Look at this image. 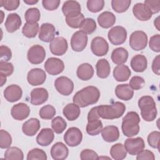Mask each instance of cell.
<instances>
[{"mask_svg":"<svg viewBox=\"0 0 160 160\" xmlns=\"http://www.w3.org/2000/svg\"><path fill=\"white\" fill-rule=\"evenodd\" d=\"M140 118L134 111L128 112L122 118L121 129L125 136L131 138L137 135L139 132Z\"/></svg>","mask_w":160,"mask_h":160,"instance_id":"cell-3","label":"cell"},{"mask_svg":"<svg viewBox=\"0 0 160 160\" xmlns=\"http://www.w3.org/2000/svg\"><path fill=\"white\" fill-rule=\"evenodd\" d=\"M124 146L126 151L131 155H136L145 147L142 138L137 137L135 138H128L124 141Z\"/></svg>","mask_w":160,"mask_h":160,"instance_id":"cell-11","label":"cell"},{"mask_svg":"<svg viewBox=\"0 0 160 160\" xmlns=\"http://www.w3.org/2000/svg\"><path fill=\"white\" fill-rule=\"evenodd\" d=\"M84 19V16L81 12L66 16V22L67 24L72 28H79Z\"/></svg>","mask_w":160,"mask_h":160,"instance_id":"cell-38","label":"cell"},{"mask_svg":"<svg viewBox=\"0 0 160 160\" xmlns=\"http://www.w3.org/2000/svg\"><path fill=\"white\" fill-rule=\"evenodd\" d=\"M4 159L7 160H22L24 154L21 149L18 147H9L4 153Z\"/></svg>","mask_w":160,"mask_h":160,"instance_id":"cell-37","label":"cell"},{"mask_svg":"<svg viewBox=\"0 0 160 160\" xmlns=\"http://www.w3.org/2000/svg\"><path fill=\"white\" fill-rule=\"evenodd\" d=\"M131 3V0H112L111 6L112 9L117 12L121 13L127 11Z\"/></svg>","mask_w":160,"mask_h":160,"instance_id":"cell-43","label":"cell"},{"mask_svg":"<svg viewBox=\"0 0 160 160\" xmlns=\"http://www.w3.org/2000/svg\"><path fill=\"white\" fill-rule=\"evenodd\" d=\"M101 135L103 139L108 142L117 141L119 138V131L116 126H108L102 129Z\"/></svg>","mask_w":160,"mask_h":160,"instance_id":"cell-25","label":"cell"},{"mask_svg":"<svg viewBox=\"0 0 160 160\" xmlns=\"http://www.w3.org/2000/svg\"><path fill=\"white\" fill-rule=\"evenodd\" d=\"M31 103L33 105H41L45 102L49 97L48 91L43 88L33 89L31 92Z\"/></svg>","mask_w":160,"mask_h":160,"instance_id":"cell-20","label":"cell"},{"mask_svg":"<svg viewBox=\"0 0 160 160\" xmlns=\"http://www.w3.org/2000/svg\"><path fill=\"white\" fill-rule=\"evenodd\" d=\"M131 74V71L129 67L124 64L118 65L114 68L113 76L119 82H124L128 80Z\"/></svg>","mask_w":160,"mask_h":160,"instance_id":"cell-26","label":"cell"},{"mask_svg":"<svg viewBox=\"0 0 160 160\" xmlns=\"http://www.w3.org/2000/svg\"><path fill=\"white\" fill-rule=\"evenodd\" d=\"M46 57V51L44 48L39 44L31 46L27 54V58L29 62L33 64H39L43 62Z\"/></svg>","mask_w":160,"mask_h":160,"instance_id":"cell-7","label":"cell"},{"mask_svg":"<svg viewBox=\"0 0 160 160\" xmlns=\"http://www.w3.org/2000/svg\"><path fill=\"white\" fill-rule=\"evenodd\" d=\"M68 42L63 37L54 38L49 44V49L52 54L56 56H62L68 50Z\"/></svg>","mask_w":160,"mask_h":160,"instance_id":"cell-14","label":"cell"},{"mask_svg":"<svg viewBox=\"0 0 160 160\" xmlns=\"http://www.w3.org/2000/svg\"><path fill=\"white\" fill-rule=\"evenodd\" d=\"M149 46L152 51L156 52H160V35L159 34H155L150 38Z\"/></svg>","mask_w":160,"mask_h":160,"instance_id":"cell-52","label":"cell"},{"mask_svg":"<svg viewBox=\"0 0 160 160\" xmlns=\"http://www.w3.org/2000/svg\"><path fill=\"white\" fill-rule=\"evenodd\" d=\"M159 58L160 56L158 55L153 60L152 63V70L154 73L157 75H159Z\"/></svg>","mask_w":160,"mask_h":160,"instance_id":"cell-58","label":"cell"},{"mask_svg":"<svg viewBox=\"0 0 160 160\" xmlns=\"http://www.w3.org/2000/svg\"><path fill=\"white\" fill-rule=\"evenodd\" d=\"M61 1L59 0H43L42 4L43 7L48 11H54L56 9L59 4Z\"/></svg>","mask_w":160,"mask_h":160,"instance_id":"cell-56","label":"cell"},{"mask_svg":"<svg viewBox=\"0 0 160 160\" xmlns=\"http://www.w3.org/2000/svg\"><path fill=\"white\" fill-rule=\"evenodd\" d=\"M39 116L43 119H51L56 114L55 108L49 104L42 106L39 112Z\"/></svg>","mask_w":160,"mask_h":160,"instance_id":"cell-44","label":"cell"},{"mask_svg":"<svg viewBox=\"0 0 160 160\" xmlns=\"http://www.w3.org/2000/svg\"><path fill=\"white\" fill-rule=\"evenodd\" d=\"M0 6H3L7 11H13L16 9L20 4L19 0H1Z\"/></svg>","mask_w":160,"mask_h":160,"instance_id":"cell-50","label":"cell"},{"mask_svg":"<svg viewBox=\"0 0 160 160\" xmlns=\"http://www.w3.org/2000/svg\"><path fill=\"white\" fill-rule=\"evenodd\" d=\"M144 84L145 81L142 77L135 76L131 79L129 85L132 89L139 90L140 89H142L144 87Z\"/></svg>","mask_w":160,"mask_h":160,"instance_id":"cell-49","label":"cell"},{"mask_svg":"<svg viewBox=\"0 0 160 160\" xmlns=\"http://www.w3.org/2000/svg\"><path fill=\"white\" fill-rule=\"evenodd\" d=\"M46 79V74L44 70L40 68L31 69L27 75L28 83L31 86H39L42 84Z\"/></svg>","mask_w":160,"mask_h":160,"instance_id":"cell-15","label":"cell"},{"mask_svg":"<svg viewBox=\"0 0 160 160\" xmlns=\"http://www.w3.org/2000/svg\"><path fill=\"white\" fill-rule=\"evenodd\" d=\"M4 98L9 102H14L19 100L22 95V91L20 86L17 84L8 86L3 92Z\"/></svg>","mask_w":160,"mask_h":160,"instance_id":"cell-19","label":"cell"},{"mask_svg":"<svg viewBox=\"0 0 160 160\" xmlns=\"http://www.w3.org/2000/svg\"><path fill=\"white\" fill-rule=\"evenodd\" d=\"M136 159L141 160V159H148V160H154L155 159V156L154 153L148 150V149H142L137 154Z\"/></svg>","mask_w":160,"mask_h":160,"instance_id":"cell-57","label":"cell"},{"mask_svg":"<svg viewBox=\"0 0 160 160\" xmlns=\"http://www.w3.org/2000/svg\"><path fill=\"white\" fill-rule=\"evenodd\" d=\"M56 29L53 24L51 23H43L41 25L39 38L43 42H51L55 36Z\"/></svg>","mask_w":160,"mask_h":160,"instance_id":"cell-18","label":"cell"},{"mask_svg":"<svg viewBox=\"0 0 160 160\" xmlns=\"http://www.w3.org/2000/svg\"><path fill=\"white\" fill-rule=\"evenodd\" d=\"M142 119L148 122L154 121L157 116V109L154 99L150 96H142L138 101Z\"/></svg>","mask_w":160,"mask_h":160,"instance_id":"cell-4","label":"cell"},{"mask_svg":"<svg viewBox=\"0 0 160 160\" xmlns=\"http://www.w3.org/2000/svg\"><path fill=\"white\" fill-rule=\"evenodd\" d=\"M80 158L81 160H89L99 159L98 154L91 149H84L80 154Z\"/></svg>","mask_w":160,"mask_h":160,"instance_id":"cell-54","label":"cell"},{"mask_svg":"<svg viewBox=\"0 0 160 160\" xmlns=\"http://www.w3.org/2000/svg\"><path fill=\"white\" fill-rule=\"evenodd\" d=\"M11 114L14 119L22 121L29 116L30 114V109L26 104L19 102L12 107Z\"/></svg>","mask_w":160,"mask_h":160,"instance_id":"cell-16","label":"cell"},{"mask_svg":"<svg viewBox=\"0 0 160 160\" xmlns=\"http://www.w3.org/2000/svg\"><path fill=\"white\" fill-rule=\"evenodd\" d=\"M115 22L116 16L110 11H104L98 17V22L102 28H109L114 24Z\"/></svg>","mask_w":160,"mask_h":160,"instance_id":"cell-29","label":"cell"},{"mask_svg":"<svg viewBox=\"0 0 160 160\" xmlns=\"http://www.w3.org/2000/svg\"><path fill=\"white\" fill-rule=\"evenodd\" d=\"M88 44V36L84 32L78 31L75 32L71 39V46L73 51L81 52L83 51Z\"/></svg>","mask_w":160,"mask_h":160,"instance_id":"cell-12","label":"cell"},{"mask_svg":"<svg viewBox=\"0 0 160 160\" xmlns=\"http://www.w3.org/2000/svg\"><path fill=\"white\" fill-rule=\"evenodd\" d=\"M46 71L50 75H58L61 73L64 69V64L63 61L56 58H48L44 64Z\"/></svg>","mask_w":160,"mask_h":160,"instance_id":"cell-13","label":"cell"},{"mask_svg":"<svg viewBox=\"0 0 160 160\" xmlns=\"http://www.w3.org/2000/svg\"><path fill=\"white\" fill-rule=\"evenodd\" d=\"M62 113L68 120L72 121L79 118L81 110L77 104L74 103H69L63 108Z\"/></svg>","mask_w":160,"mask_h":160,"instance_id":"cell-32","label":"cell"},{"mask_svg":"<svg viewBox=\"0 0 160 160\" xmlns=\"http://www.w3.org/2000/svg\"><path fill=\"white\" fill-rule=\"evenodd\" d=\"M62 11L64 16L78 14L81 12L80 4L76 1H66L63 3Z\"/></svg>","mask_w":160,"mask_h":160,"instance_id":"cell-33","label":"cell"},{"mask_svg":"<svg viewBox=\"0 0 160 160\" xmlns=\"http://www.w3.org/2000/svg\"><path fill=\"white\" fill-rule=\"evenodd\" d=\"M13 71L14 66L12 63L0 61V74L5 76H9L12 74Z\"/></svg>","mask_w":160,"mask_h":160,"instance_id":"cell-51","label":"cell"},{"mask_svg":"<svg viewBox=\"0 0 160 160\" xmlns=\"http://www.w3.org/2000/svg\"><path fill=\"white\" fill-rule=\"evenodd\" d=\"M41 127L40 121L37 118H30L23 123L22 131L23 133L28 136H34L39 130Z\"/></svg>","mask_w":160,"mask_h":160,"instance_id":"cell-22","label":"cell"},{"mask_svg":"<svg viewBox=\"0 0 160 160\" xmlns=\"http://www.w3.org/2000/svg\"><path fill=\"white\" fill-rule=\"evenodd\" d=\"M104 6L103 0H88L87 1V8L92 12H98L102 9Z\"/></svg>","mask_w":160,"mask_h":160,"instance_id":"cell-47","label":"cell"},{"mask_svg":"<svg viewBox=\"0 0 160 160\" xmlns=\"http://www.w3.org/2000/svg\"><path fill=\"white\" fill-rule=\"evenodd\" d=\"M68 154V148L61 142L55 143L51 149V157L55 160H64L67 158Z\"/></svg>","mask_w":160,"mask_h":160,"instance_id":"cell-21","label":"cell"},{"mask_svg":"<svg viewBox=\"0 0 160 160\" xmlns=\"http://www.w3.org/2000/svg\"><path fill=\"white\" fill-rule=\"evenodd\" d=\"M99 116L98 113L97 106L93 107L92 108H91L90 111L88 112V121H91V120H93V119H99Z\"/></svg>","mask_w":160,"mask_h":160,"instance_id":"cell-59","label":"cell"},{"mask_svg":"<svg viewBox=\"0 0 160 160\" xmlns=\"http://www.w3.org/2000/svg\"><path fill=\"white\" fill-rule=\"evenodd\" d=\"M24 2L28 4L32 5L38 2V1H34V0H24Z\"/></svg>","mask_w":160,"mask_h":160,"instance_id":"cell-62","label":"cell"},{"mask_svg":"<svg viewBox=\"0 0 160 160\" xmlns=\"http://www.w3.org/2000/svg\"><path fill=\"white\" fill-rule=\"evenodd\" d=\"M131 67L135 72H141L144 71L148 66L146 58L142 54L135 55L131 61Z\"/></svg>","mask_w":160,"mask_h":160,"instance_id":"cell-28","label":"cell"},{"mask_svg":"<svg viewBox=\"0 0 160 160\" xmlns=\"http://www.w3.org/2000/svg\"><path fill=\"white\" fill-rule=\"evenodd\" d=\"M27 159L46 160L47 155L46 153L42 149H41L39 148H34L28 152L27 155Z\"/></svg>","mask_w":160,"mask_h":160,"instance_id":"cell-45","label":"cell"},{"mask_svg":"<svg viewBox=\"0 0 160 160\" xmlns=\"http://www.w3.org/2000/svg\"><path fill=\"white\" fill-rule=\"evenodd\" d=\"M39 30V24L38 22H26L22 29V32L26 37L32 38L36 37Z\"/></svg>","mask_w":160,"mask_h":160,"instance_id":"cell-39","label":"cell"},{"mask_svg":"<svg viewBox=\"0 0 160 160\" xmlns=\"http://www.w3.org/2000/svg\"><path fill=\"white\" fill-rule=\"evenodd\" d=\"M159 17H157L155 19H154V26H156V28H157V29L158 31H159Z\"/></svg>","mask_w":160,"mask_h":160,"instance_id":"cell-61","label":"cell"},{"mask_svg":"<svg viewBox=\"0 0 160 160\" xmlns=\"http://www.w3.org/2000/svg\"><path fill=\"white\" fill-rule=\"evenodd\" d=\"M128 58V52L125 48L122 47L114 49L111 53V60L114 64L118 65L125 63Z\"/></svg>","mask_w":160,"mask_h":160,"instance_id":"cell-31","label":"cell"},{"mask_svg":"<svg viewBox=\"0 0 160 160\" xmlns=\"http://www.w3.org/2000/svg\"><path fill=\"white\" fill-rule=\"evenodd\" d=\"M126 110L125 105L116 101L110 105H101L97 106L99 118L104 119H114L121 117Z\"/></svg>","mask_w":160,"mask_h":160,"instance_id":"cell-2","label":"cell"},{"mask_svg":"<svg viewBox=\"0 0 160 160\" xmlns=\"http://www.w3.org/2000/svg\"><path fill=\"white\" fill-rule=\"evenodd\" d=\"M51 127L53 131L57 134L62 133L67 127V122L61 116H57L52 119Z\"/></svg>","mask_w":160,"mask_h":160,"instance_id":"cell-41","label":"cell"},{"mask_svg":"<svg viewBox=\"0 0 160 160\" xmlns=\"http://www.w3.org/2000/svg\"><path fill=\"white\" fill-rule=\"evenodd\" d=\"M79 29L86 34H90L96 29V23L92 18H86L82 22Z\"/></svg>","mask_w":160,"mask_h":160,"instance_id":"cell-40","label":"cell"},{"mask_svg":"<svg viewBox=\"0 0 160 160\" xmlns=\"http://www.w3.org/2000/svg\"><path fill=\"white\" fill-rule=\"evenodd\" d=\"M54 138V131L50 128H43L36 137V142L41 146H47L52 143Z\"/></svg>","mask_w":160,"mask_h":160,"instance_id":"cell-23","label":"cell"},{"mask_svg":"<svg viewBox=\"0 0 160 160\" xmlns=\"http://www.w3.org/2000/svg\"><path fill=\"white\" fill-rule=\"evenodd\" d=\"M91 49L94 55L103 56L108 52L109 44L104 38L97 36L93 38L91 41Z\"/></svg>","mask_w":160,"mask_h":160,"instance_id":"cell-10","label":"cell"},{"mask_svg":"<svg viewBox=\"0 0 160 160\" xmlns=\"http://www.w3.org/2000/svg\"><path fill=\"white\" fill-rule=\"evenodd\" d=\"M160 132L158 131L151 132L148 136V142L152 148L159 149Z\"/></svg>","mask_w":160,"mask_h":160,"instance_id":"cell-48","label":"cell"},{"mask_svg":"<svg viewBox=\"0 0 160 160\" xmlns=\"http://www.w3.org/2000/svg\"><path fill=\"white\" fill-rule=\"evenodd\" d=\"M0 79H1V86H2L4 84H5L6 82V76L0 74Z\"/></svg>","mask_w":160,"mask_h":160,"instance_id":"cell-60","label":"cell"},{"mask_svg":"<svg viewBox=\"0 0 160 160\" xmlns=\"http://www.w3.org/2000/svg\"><path fill=\"white\" fill-rule=\"evenodd\" d=\"M100 98V91L95 86H88L78 91L73 96V103L79 107L85 108L96 104Z\"/></svg>","mask_w":160,"mask_h":160,"instance_id":"cell-1","label":"cell"},{"mask_svg":"<svg viewBox=\"0 0 160 160\" xmlns=\"http://www.w3.org/2000/svg\"><path fill=\"white\" fill-rule=\"evenodd\" d=\"M21 24V17L17 13H11L7 16L5 27L8 32H14L20 28Z\"/></svg>","mask_w":160,"mask_h":160,"instance_id":"cell-24","label":"cell"},{"mask_svg":"<svg viewBox=\"0 0 160 160\" xmlns=\"http://www.w3.org/2000/svg\"><path fill=\"white\" fill-rule=\"evenodd\" d=\"M12 58V52L10 48L6 46L1 45L0 46V61L8 62Z\"/></svg>","mask_w":160,"mask_h":160,"instance_id":"cell-53","label":"cell"},{"mask_svg":"<svg viewBox=\"0 0 160 160\" xmlns=\"http://www.w3.org/2000/svg\"><path fill=\"white\" fill-rule=\"evenodd\" d=\"M110 155L115 160H122L126 157L127 151L121 143H117L111 146Z\"/></svg>","mask_w":160,"mask_h":160,"instance_id":"cell-35","label":"cell"},{"mask_svg":"<svg viewBox=\"0 0 160 160\" xmlns=\"http://www.w3.org/2000/svg\"><path fill=\"white\" fill-rule=\"evenodd\" d=\"M54 86L57 91L64 96L71 94L74 89V83L72 81L66 76L58 78L54 81Z\"/></svg>","mask_w":160,"mask_h":160,"instance_id":"cell-8","label":"cell"},{"mask_svg":"<svg viewBox=\"0 0 160 160\" xmlns=\"http://www.w3.org/2000/svg\"><path fill=\"white\" fill-rule=\"evenodd\" d=\"M115 94L119 99L129 101L133 97L134 91L128 84H122L116 87Z\"/></svg>","mask_w":160,"mask_h":160,"instance_id":"cell-27","label":"cell"},{"mask_svg":"<svg viewBox=\"0 0 160 160\" xmlns=\"http://www.w3.org/2000/svg\"><path fill=\"white\" fill-rule=\"evenodd\" d=\"M144 4L148 6L152 14H156L160 11V1L159 0H146Z\"/></svg>","mask_w":160,"mask_h":160,"instance_id":"cell-55","label":"cell"},{"mask_svg":"<svg viewBox=\"0 0 160 160\" xmlns=\"http://www.w3.org/2000/svg\"><path fill=\"white\" fill-rule=\"evenodd\" d=\"M12 143V138L10 134L4 130L0 131V148L1 149L8 148Z\"/></svg>","mask_w":160,"mask_h":160,"instance_id":"cell-46","label":"cell"},{"mask_svg":"<svg viewBox=\"0 0 160 160\" xmlns=\"http://www.w3.org/2000/svg\"><path fill=\"white\" fill-rule=\"evenodd\" d=\"M82 134L80 129L76 127L69 128L64 135V141L70 147L78 146L82 141Z\"/></svg>","mask_w":160,"mask_h":160,"instance_id":"cell-9","label":"cell"},{"mask_svg":"<svg viewBox=\"0 0 160 160\" xmlns=\"http://www.w3.org/2000/svg\"><path fill=\"white\" fill-rule=\"evenodd\" d=\"M148 44L147 34L142 31H134L129 38V46L135 51L144 49Z\"/></svg>","mask_w":160,"mask_h":160,"instance_id":"cell-5","label":"cell"},{"mask_svg":"<svg viewBox=\"0 0 160 160\" xmlns=\"http://www.w3.org/2000/svg\"><path fill=\"white\" fill-rule=\"evenodd\" d=\"M96 74L100 78H106L109 76L111 71V67L109 62L106 59L98 60L96 64Z\"/></svg>","mask_w":160,"mask_h":160,"instance_id":"cell-34","label":"cell"},{"mask_svg":"<svg viewBox=\"0 0 160 160\" xmlns=\"http://www.w3.org/2000/svg\"><path fill=\"white\" fill-rule=\"evenodd\" d=\"M94 72L93 67L90 64L83 63L78 66L76 74L81 80L88 81L92 78Z\"/></svg>","mask_w":160,"mask_h":160,"instance_id":"cell-30","label":"cell"},{"mask_svg":"<svg viewBox=\"0 0 160 160\" xmlns=\"http://www.w3.org/2000/svg\"><path fill=\"white\" fill-rule=\"evenodd\" d=\"M41 17L39 10L37 8H31L26 10L24 18L27 22H38Z\"/></svg>","mask_w":160,"mask_h":160,"instance_id":"cell-42","label":"cell"},{"mask_svg":"<svg viewBox=\"0 0 160 160\" xmlns=\"http://www.w3.org/2000/svg\"><path fill=\"white\" fill-rule=\"evenodd\" d=\"M134 16L139 20L145 21L149 20L152 17V12L148 6L144 3H136L132 8Z\"/></svg>","mask_w":160,"mask_h":160,"instance_id":"cell-17","label":"cell"},{"mask_svg":"<svg viewBox=\"0 0 160 160\" xmlns=\"http://www.w3.org/2000/svg\"><path fill=\"white\" fill-rule=\"evenodd\" d=\"M86 132L90 136L99 134L102 129V123L99 119L89 121L86 125Z\"/></svg>","mask_w":160,"mask_h":160,"instance_id":"cell-36","label":"cell"},{"mask_svg":"<svg viewBox=\"0 0 160 160\" xmlns=\"http://www.w3.org/2000/svg\"><path fill=\"white\" fill-rule=\"evenodd\" d=\"M108 37L111 44L114 45H120L126 41L127 31L124 27L116 26L112 28L108 31Z\"/></svg>","mask_w":160,"mask_h":160,"instance_id":"cell-6","label":"cell"}]
</instances>
